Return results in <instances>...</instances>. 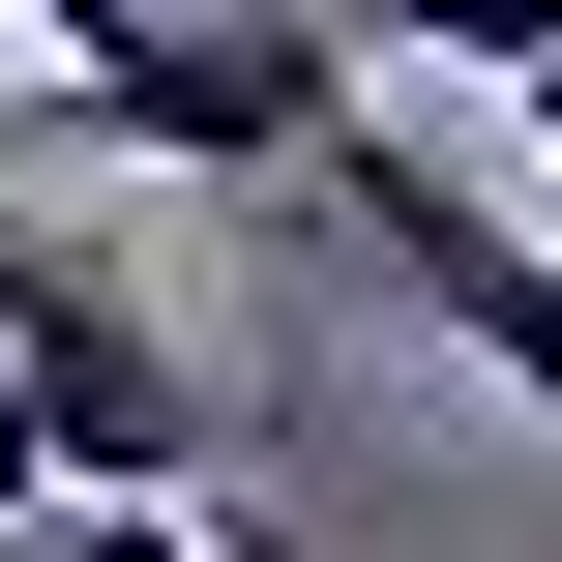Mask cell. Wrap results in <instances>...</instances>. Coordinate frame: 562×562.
<instances>
[{
    "instance_id": "cell-9",
    "label": "cell",
    "mask_w": 562,
    "mask_h": 562,
    "mask_svg": "<svg viewBox=\"0 0 562 562\" xmlns=\"http://www.w3.org/2000/svg\"><path fill=\"white\" fill-rule=\"evenodd\" d=\"M533 178H562V89H533Z\"/></svg>"
},
{
    "instance_id": "cell-8",
    "label": "cell",
    "mask_w": 562,
    "mask_h": 562,
    "mask_svg": "<svg viewBox=\"0 0 562 562\" xmlns=\"http://www.w3.org/2000/svg\"><path fill=\"white\" fill-rule=\"evenodd\" d=\"M0 119H30V30H0Z\"/></svg>"
},
{
    "instance_id": "cell-6",
    "label": "cell",
    "mask_w": 562,
    "mask_h": 562,
    "mask_svg": "<svg viewBox=\"0 0 562 562\" xmlns=\"http://www.w3.org/2000/svg\"><path fill=\"white\" fill-rule=\"evenodd\" d=\"M30 504H89V445H59V385L0 356V533H30Z\"/></svg>"
},
{
    "instance_id": "cell-7",
    "label": "cell",
    "mask_w": 562,
    "mask_h": 562,
    "mask_svg": "<svg viewBox=\"0 0 562 562\" xmlns=\"http://www.w3.org/2000/svg\"><path fill=\"white\" fill-rule=\"evenodd\" d=\"M0 30H30V59H59V30H89V0H0Z\"/></svg>"
},
{
    "instance_id": "cell-1",
    "label": "cell",
    "mask_w": 562,
    "mask_h": 562,
    "mask_svg": "<svg viewBox=\"0 0 562 562\" xmlns=\"http://www.w3.org/2000/svg\"><path fill=\"white\" fill-rule=\"evenodd\" d=\"M356 0H89L59 59H30V148H148V178H296L326 207V148H356Z\"/></svg>"
},
{
    "instance_id": "cell-5",
    "label": "cell",
    "mask_w": 562,
    "mask_h": 562,
    "mask_svg": "<svg viewBox=\"0 0 562 562\" xmlns=\"http://www.w3.org/2000/svg\"><path fill=\"white\" fill-rule=\"evenodd\" d=\"M0 562H207V504H30Z\"/></svg>"
},
{
    "instance_id": "cell-2",
    "label": "cell",
    "mask_w": 562,
    "mask_h": 562,
    "mask_svg": "<svg viewBox=\"0 0 562 562\" xmlns=\"http://www.w3.org/2000/svg\"><path fill=\"white\" fill-rule=\"evenodd\" d=\"M0 356L59 385V445H89V504H207V356H178V296L119 267V237H0Z\"/></svg>"
},
{
    "instance_id": "cell-4",
    "label": "cell",
    "mask_w": 562,
    "mask_h": 562,
    "mask_svg": "<svg viewBox=\"0 0 562 562\" xmlns=\"http://www.w3.org/2000/svg\"><path fill=\"white\" fill-rule=\"evenodd\" d=\"M385 59H474V89H562V0H356Z\"/></svg>"
},
{
    "instance_id": "cell-3",
    "label": "cell",
    "mask_w": 562,
    "mask_h": 562,
    "mask_svg": "<svg viewBox=\"0 0 562 562\" xmlns=\"http://www.w3.org/2000/svg\"><path fill=\"white\" fill-rule=\"evenodd\" d=\"M326 237H356L474 385H533V415H562V237H533V207H474V178H415V148L356 119V148H326Z\"/></svg>"
}]
</instances>
